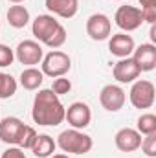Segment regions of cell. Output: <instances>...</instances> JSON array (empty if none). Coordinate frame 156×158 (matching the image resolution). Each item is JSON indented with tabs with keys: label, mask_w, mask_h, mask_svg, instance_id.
I'll return each mask as SVG.
<instances>
[{
	"label": "cell",
	"mask_w": 156,
	"mask_h": 158,
	"mask_svg": "<svg viewBox=\"0 0 156 158\" xmlns=\"http://www.w3.org/2000/svg\"><path fill=\"white\" fill-rule=\"evenodd\" d=\"M64 105L61 103L59 96L51 92V88H42L35 94L31 118L35 123L44 127H55L64 121Z\"/></svg>",
	"instance_id": "1"
},
{
	"label": "cell",
	"mask_w": 156,
	"mask_h": 158,
	"mask_svg": "<svg viewBox=\"0 0 156 158\" xmlns=\"http://www.w3.org/2000/svg\"><path fill=\"white\" fill-rule=\"evenodd\" d=\"M31 31L37 40L53 50L61 48L66 42V30L59 20H55L53 15H39L31 24Z\"/></svg>",
	"instance_id": "2"
},
{
	"label": "cell",
	"mask_w": 156,
	"mask_h": 158,
	"mask_svg": "<svg viewBox=\"0 0 156 158\" xmlns=\"http://www.w3.org/2000/svg\"><path fill=\"white\" fill-rule=\"evenodd\" d=\"M64 153H72V155H86L90 153L94 142L88 134H84L79 129H66L59 134L57 142H55Z\"/></svg>",
	"instance_id": "3"
},
{
	"label": "cell",
	"mask_w": 156,
	"mask_h": 158,
	"mask_svg": "<svg viewBox=\"0 0 156 158\" xmlns=\"http://www.w3.org/2000/svg\"><path fill=\"white\" fill-rule=\"evenodd\" d=\"M42 64V74L44 76H50V77H63L64 74L70 72L72 68V61L68 57V53L64 52H59V50H51L50 53H46L40 61Z\"/></svg>",
	"instance_id": "4"
},
{
	"label": "cell",
	"mask_w": 156,
	"mask_h": 158,
	"mask_svg": "<svg viewBox=\"0 0 156 158\" xmlns=\"http://www.w3.org/2000/svg\"><path fill=\"white\" fill-rule=\"evenodd\" d=\"M154 98H156V88L147 79L134 81V85L129 92V99H130L134 109H151L154 105Z\"/></svg>",
	"instance_id": "5"
},
{
	"label": "cell",
	"mask_w": 156,
	"mask_h": 158,
	"mask_svg": "<svg viewBox=\"0 0 156 158\" xmlns=\"http://www.w3.org/2000/svg\"><path fill=\"white\" fill-rule=\"evenodd\" d=\"M114 20H116V26L119 30L134 31V30H138L143 24L142 9L134 7V6H121V7H117L116 15H114Z\"/></svg>",
	"instance_id": "6"
},
{
	"label": "cell",
	"mask_w": 156,
	"mask_h": 158,
	"mask_svg": "<svg viewBox=\"0 0 156 158\" xmlns=\"http://www.w3.org/2000/svg\"><path fill=\"white\" fill-rule=\"evenodd\" d=\"M15 57L18 63H22L26 66H35V64H40V61L44 57V50L37 40H22V42H18V46L15 50Z\"/></svg>",
	"instance_id": "7"
},
{
	"label": "cell",
	"mask_w": 156,
	"mask_h": 158,
	"mask_svg": "<svg viewBox=\"0 0 156 158\" xmlns=\"http://www.w3.org/2000/svg\"><path fill=\"white\" fill-rule=\"evenodd\" d=\"M125 101H127L125 90L117 85H107L99 92V103L109 112H117L119 109H123Z\"/></svg>",
	"instance_id": "8"
},
{
	"label": "cell",
	"mask_w": 156,
	"mask_h": 158,
	"mask_svg": "<svg viewBox=\"0 0 156 158\" xmlns=\"http://www.w3.org/2000/svg\"><path fill=\"white\" fill-rule=\"evenodd\" d=\"M112 31V22L107 15L103 13H94L86 20V33L92 40H105L110 37Z\"/></svg>",
	"instance_id": "9"
},
{
	"label": "cell",
	"mask_w": 156,
	"mask_h": 158,
	"mask_svg": "<svg viewBox=\"0 0 156 158\" xmlns=\"http://www.w3.org/2000/svg\"><path fill=\"white\" fill-rule=\"evenodd\" d=\"M64 119L72 125V129H84L90 125L92 121V110L86 103L83 101H76L72 103L66 110H64Z\"/></svg>",
	"instance_id": "10"
},
{
	"label": "cell",
	"mask_w": 156,
	"mask_h": 158,
	"mask_svg": "<svg viewBox=\"0 0 156 158\" xmlns=\"http://www.w3.org/2000/svg\"><path fill=\"white\" fill-rule=\"evenodd\" d=\"M114 143L121 153H134L140 149L142 145V134L136 131V129H130V127H123L119 129L114 136Z\"/></svg>",
	"instance_id": "11"
},
{
	"label": "cell",
	"mask_w": 156,
	"mask_h": 158,
	"mask_svg": "<svg viewBox=\"0 0 156 158\" xmlns=\"http://www.w3.org/2000/svg\"><path fill=\"white\" fill-rule=\"evenodd\" d=\"M132 59L138 64L140 72H151L156 66V46L153 42H145L140 44L138 48H134L132 52Z\"/></svg>",
	"instance_id": "12"
},
{
	"label": "cell",
	"mask_w": 156,
	"mask_h": 158,
	"mask_svg": "<svg viewBox=\"0 0 156 158\" xmlns=\"http://www.w3.org/2000/svg\"><path fill=\"white\" fill-rule=\"evenodd\" d=\"M140 74L142 72H140V68H138V64L134 63L132 57L119 59L112 68V76L117 83H134L140 77Z\"/></svg>",
	"instance_id": "13"
},
{
	"label": "cell",
	"mask_w": 156,
	"mask_h": 158,
	"mask_svg": "<svg viewBox=\"0 0 156 158\" xmlns=\"http://www.w3.org/2000/svg\"><path fill=\"white\" fill-rule=\"evenodd\" d=\"M22 131H24V123L18 118L9 116L0 121V140L7 145H17Z\"/></svg>",
	"instance_id": "14"
},
{
	"label": "cell",
	"mask_w": 156,
	"mask_h": 158,
	"mask_svg": "<svg viewBox=\"0 0 156 158\" xmlns=\"http://www.w3.org/2000/svg\"><path fill=\"white\" fill-rule=\"evenodd\" d=\"M136 44L134 39L127 33H116L112 35V39L109 40V50L112 55H116L119 59H125V57H130V53L134 52Z\"/></svg>",
	"instance_id": "15"
},
{
	"label": "cell",
	"mask_w": 156,
	"mask_h": 158,
	"mask_svg": "<svg viewBox=\"0 0 156 158\" xmlns=\"http://www.w3.org/2000/svg\"><path fill=\"white\" fill-rule=\"evenodd\" d=\"M44 4L48 11H51L61 19H72L79 9L77 0H44Z\"/></svg>",
	"instance_id": "16"
},
{
	"label": "cell",
	"mask_w": 156,
	"mask_h": 158,
	"mask_svg": "<svg viewBox=\"0 0 156 158\" xmlns=\"http://www.w3.org/2000/svg\"><path fill=\"white\" fill-rule=\"evenodd\" d=\"M55 147H57V143H55V140L51 136L37 134V140H35V143L31 147V153L37 158H48L55 153Z\"/></svg>",
	"instance_id": "17"
},
{
	"label": "cell",
	"mask_w": 156,
	"mask_h": 158,
	"mask_svg": "<svg viewBox=\"0 0 156 158\" xmlns=\"http://www.w3.org/2000/svg\"><path fill=\"white\" fill-rule=\"evenodd\" d=\"M7 22H9V26L20 30V28H24L30 22V11L24 6L15 4V6H11L7 9Z\"/></svg>",
	"instance_id": "18"
},
{
	"label": "cell",
	"mask_w": 156,
	"mask_h": 158,
	"mask_svg": "<svg viewBox=\"0 0 156 158\" xmlns=\"http://www.w3.org/2000/svg\"><path fill=\"white\" fill-rule=\"evenodd\" d=\"M42 81H44V74L35 66H30V68L22 70V74H20V85L26 90H37L42 85Z\"/></svg>",
	"instance_id": "19"
},
{
	"label": "cell",
	"mask_w": 156,
	"mask_h": 158,
	"mask_svg": "<svg viewBox=\"0 0 156 158\" xmlns=\"http://www.w3.org/2000/svg\"><path fill=\"white\" fill-rule=\"evenodd\" d=\"M17 92V79L9 74L0 72V99H7Z\"/></svg>",
	"instance_id": "20"
},
{
	"label": "cell",
	"mask_w": 156,
	"mask_h": 158,
	"mask_svg": "<svg viewBox=\"0 0 156 158\" xmlns=\"http://www.w3.org/2000/svg\"><path fill=\"white\" fill-rule=\"evenodd\" d=\"M140 134H153L156 132V116L154 114H142L140 118H138V129H136Z\"/></svg>",
	"instance_id": "21"
},
{
	"label": "cell",
	"mask_w": 156,
	"mask_h": 158,
	"mask_svg": "<svg viewBox=\"0 0 156 158\" xmlns=\"http://www.w3.org/2000/svg\"><path fill=\"white\" fill-rule=\"evenodd\" d=\"M35 140H37V131L33 127H30V125H24V131H22V134L18 138L17 147H20V149H31L33 143H35Z\"/></svg>",
	"instance_id": "22"
},
{
	"label": "cell",
	"mask_w": 156,
	"mask_h": 158,
	"mask_svg": "<svg viewBox=\"0 0 156 158\" xmlns=\"http://www.w3.org/2000/svg\"><path fill=\"white\" fill-rule=\"evenodd\" d=\"M142 151L147 155V156L154 158L156 156V132L153 134H145V138H142Z\"/></svg>",
	"instance_id": "23"
},
{
	"label": "cell",
	"mask_w": 156,
	"mask_h": 158,
	"mask_svg": "<svg viewBox=\"0 0 156 158\" xmlns=\"http://www.w3.org/2000/svg\"><path fill=\"white\" fill-rule=\"evenodd\" d=\"M70 90H72V83H70V79H66L64 76H63V77H55L53 85H51V92H53V94H57V96H64V94H68Z\"/></svg>",
	"instance_id": "24"
},
{
	"label": "cell",
	"mask_w": 156,
	"mask_h": 158,
	"mask_svg": "<svg viewBox=\"0 0 156 158\" xmlns=\"http://www.w3.org/2000/svg\"><path fill=\"white\" fill-rule=\"evenodd\" d=\"M13 59H15L13 50H11L9 46H6V44H0V68L9 66V64L13 63Z\"/></svg>",
	"instance_id": "25"
},
{
	"label": "cell",
	"mask_w": 156,
	"mask_h": 158,
	"mask_svg": "<svg viewBox=\"0 0 156 158\" xmlns=\"http://www.w3.org/2000/svg\"><path fill=\"white\" fill-rule=\"evenodd\" d=\"M142 19H143V22L154 24V22H156V6H147V7H142Z\"/></svg>",
	"instance_id": "26"
},
{
	"label": "cell",
	"mask_w": 156,
	"mask_h": 158,
	"mask_svg": "<svg viewBox=\"0 0 156 158\" xmlns=\"http://www.w3.org/2000/svg\"><path fill=\"white\" fill-rule=\"evenodd\" d=\"M0 158H26V155H24V149L13 145V147H7V149L2 153Z\"/></svg>",
	"instance_id": "27"
},
{
	"label": "cell",
	"mask_w": 156,
	"mask_h": 158,
	"mask_svg": "<svg viewBox=\"0 0 156 158\" xmlns=\"http://www.w3.org/2000/svg\"><path fill=\"white\" fill-rule=\"evenodd\" d=\"M140 4H142L143 7H147V6H156V0H140Z\"/></svg>",
	"instance_id": "28"
},
{
	"label": "cell",
	"mask_w": 156,
	"mask_h": 158,
	"mask_svg": "<svg viewBox=\"0 0 156 158\" xmlns=\"http://www.w3.org/2000/svg\"><path fill=\"white\" fill-rule=\"evenodd\" d=\"M149 35H151V40L154 42V40H156V26H154V24L151 26V33H149Z\"/></svg>",
	"instance_id": "29"
},
{
	"label": "cell",
	"mask_w": 156,
	"mask_h": 158,
	"mask_svg": "<svg viewBox=\"0 0 156 158\" xmlns=\"http://www.w3.org/2000/svg\"><path fill=\"white\" fill-rule=\"evenodd\" d=\"M48 158H68V155H63V153H59V155H51V156Z\"/></svg>",
	"instance_id": "30"
},
{
	"label": "cell",
	"mask_w": 156,
	"mask_h": 158,
	"mask_svg": "<svg viewBox=\"0 0 156 158\" xmlns=\"http://www.w3.org/2000/svg\"><path fill=\"white\" fill-rule=\"evenodd\" d=\"M9 2H13V4H20V2H24V0H9Z\"/></svg>",
	"instance_id": "31"
}]
</instances>
